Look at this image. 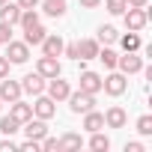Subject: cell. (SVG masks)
<instances>
[{"instance_id": "1", "label": "cell", "mask_w": 152, "mask_h": 152, "mask_svg": "<svg viewBox=\"0 0 152 152\" xmlns=\"http://www.w3.org/2000/svg\"><path fill=\"white\" fill-rule=\"evenodd\" d=\"M122 18H125V27L128 30H134V33H140L143 27H146V21H149V9L146 6H128L125 12H122Z\"/></svg>"}, {"instance_id": "2", "label": "cell", "mask_w": 152, "mask_h": 152, "mask_svg": "<svg viewBox=\"0 0 152 152\" xmlns=\"http://www.w3.org/2000/svg\"><path fill=\"white\" fill-rule=\"evenodd\" d=\"M69 107H72V113H87V110H93L96 107V96L93 93H84V90H78V93H69Z\"/></svg>"}, {"instance_id": "3", "label": "cell", "mask_w": 152, "mask_h": 152, "mask_svg": "<svg viewBox=\"0 0 152 152\" xmlns=\"http://www.w3.org/2000/svg\"><path fill=\"white\" fill-rule=\"evenodd\" d=\"M102 90L107 93V96H122L125 90H128V75H122V72H113V75H107V78L102 81Z\"/></svg>"}, {"instance_id": "4", "label": "cell", "mask_w": 152, "mask_h": 152, "mask_svg": "<svg viewBox=\"0 0 152 152\" xmlns=\"http://www.w3.org/2000/svg\"><path fill=\"white\" fill-rule=\"evenodd\" d=\"M54 113H57V102H54L51 96L39 93V96H36V102H33V116H39V119H45V122H48Z\"/></svg>"}, {"instance_id": "5", "label": "cell", "mask_w": 152, "mask_h": 152, "mask_svg": "<svg viewBox=\"0 0 152 152\" xmlns=\"http://www.w3.org/2000/svg\"><path fill=\"white\" fill-rule=\"evenodd\" d=\"M6 60L9 63H15V66H21V63H27L30 60V45L27 42H6Z\"/></svg>"}, {"instance_id": "6", "label": "cell", "mask_w": 152, "mask_h": 152, "mask_svg": "<svg viewBox=\"0 0 152 152\" xmlns=\"http://www.w3.org/2000/svg\"><path fill=\"white\" fill-rule=\"evenodd\" d=\"M116 69L122 75H137L143 69V57H137V51H125V57H116Z\"/></svg>"}, {"instance_id": "7", "label": "cell", "mask_w": 152, "mask_h": 152, "mask_svg": "<svg viewBox=\"0 0 152 152\" xmlns=\"http://www.w3.org/2000/svg\"><path fill=\"white\" fill-rule=\"evenodd\" d=\"M45 90H48V96H51L54 102H66V99H69V93H72V87H69V81H63L60 75H57V78H48V84H45Z\"/></svg>"}, {"instance_id": "8", "label": "cell", "mask_w": 152, "mask_h": 152, "mask_svg": "<svg viewBox=\"0 0 152 152\" xmlns=\"http://www.w3.org/2000/svg\"><path fill=\"white\" fill-rule=\"evenodd\" d=\"M21 93H27V96H39V93H45V78L39 72H33V75H24L21 78Z\"/></svg>"}, {"instance_id": "9", "label": "cell", "mask_w": 152, "mask_h": 152, "mask_svg": "<svg viewBox=\"0 0 152 152\" xmlns=\"http://www.w3.org/2000/svg\"><path fill=\"white\" fill-rule=\"evenodd\" d=\"M36 72L42 75V78L48 81V78H57V75H60V60L57 57H39V63H36Z\"/></svg>"}, {"instance_id": "10", "label": "cell", "mask_w": 152, "mask_h": 152, "mask_svg": "<svg viewBox=\"0 0 152 152\" xmlns=\"http://www.w3.org/2000/svg\"><path fill=\"white\" fill-rule=\"evenodd\" d=\"M125 122H128V113H125L119 104L107 107V113H104V125H107V128H125Z\"/></svg>"}, {"instance_id": "11", "label": "cell", "mask_w": 152, "mask_h": 152, "mask_svg": "<svg viewBox=\"0 0 152 152\" xmlns=\"http://www.w3.org/2000/svg\"><path fill=\"white\" fill-rule=\"evenodd\" d=\"M24 134H27V140H42V137L48 134V125H45V119H39V116L33 119V116H30V119L24 122Z\"/></svg>"}, {"instance_id": "12", "label": "cell", "mask_w": 152, "mask_h": 152, "mask_svg": "<svg viewBox=\"0 0 152 152\" xmlns=\"http://www.w3.org/2000/svg\"><path fill=\"white\" fill-rule=\"evenodd\" d=\"M15 99H21V84L3 78V81H0V102H9V104H12Z\"/></svg>"}, {"instance_id": "13", "label": "cell", "mask_w": 152, "mask_h": 152, "mask_svg": "<svg viewBox=\"0 0 152 152\" xmlns=\"http://www.w3.org/2000/svg\"><path fill=\"white\" fill-rule=\"evenodd\" d=\"M63 45H66V42H63L57 33H48V36L42 39V54H45V57H60V54H63Z\"/></svg>"}, {"instance_id": "14", "label": "cell", "mask_w": 152, "mask_h": 152, "mask_svg": "<svg viewBox=\"0 0 152 152\" xmlns=\"http://www.w3.org/2000/svg\"><path fill=\"white\" fill-rule=\"evenodd\" d=\"M78 81H81V90H84V93H93V96L102 93V78H99L96 72H81Z\"/></svg>"}, {"instance_id": "15", "label": "cell", "mask_w": 152, "mask_h": 152, "mask_svg": "<svg viewBox=\"0 0 152 152\" xmlns=\"http://www.w3.org/2000/svg\"><path fill=\"white\" fill-rule=\"evenodd\" d=\"M9 116H15V119H18V122L24 125V122H27V119L33 116V104H27V102H21V99H15V102L9 104Z\"/></svg>"}, {"instance_id": "16", "label": "cell", "mask_w": 152, "mask_h": 152, "mask_svg": "<svg viewBox=\"0 0 152 152\" xmlns=\"http://www.w3.org/2000/svg\"><path fill=\"white\" fill-rule=\"evenodd\" d=\"M99 39H81L78 42V60H93L96 54H99Z\"/></svg>"}, {"instance_id": "17", "label": "cell", "mask_w": 152, "mask_h": 152, "mask_svg": "<svg viewBox=\"0 0 152 152\" xmlns=\"http://www.w3.org/2000/svg\"><path fill=\"white\" fill-rule=\"evenodd\" d=\"M84 128H87L90 134H93V131H102V128H104V113H99L96 107L87 110V113H84Z\"/></svg>"}, {"instance_id": "18", "label": "cell", "mask_w": 152, "mask_h": 152, "mask_svg": "<svg viewBox=\"0 0 152 152\" xmlns=\"http://www.w3.org/2000/svg\"><path fill=\"white\" fill-rule=\"evenodd\" d=\"M18 18H21V6L18 3H9V0H6V3L3 6H0V21H6V24H18Z\"/></svg>"}, {"instance_id": "19", "label": "cell", "mask_w": 152, "mask_h": 152, "mask_svg": "<svg viewBox=\"0 0 152 152\" xmlns=\"http://www.w3.org/2000/svg\"><path fill=\"white\" fill-rule=\"evenodd\" d=\"M45 36H48V30H45L42 24H33V27L24 30V42H27V45H42Z\"/></svg>"}, {"instance_id": "20", "label": "cell", "mask_w": 152, "mask_h": 152, "mask_svg": "<svg viewBox=\"0 0 152 152\" xmlns=\"http://www.w3.org/2000/svg\"><path fill=\"white\" fill-rule=\"evenodd\" d=\"M42 12L51 15V18H63V15H66V0H45V3H42Z\"/></svg>"}, {"instance_id": "21", "label": "cell", "mask_w": 152, "mask_h": 152, "mask_svg": "<svg viewBox=\"0 0 152 152\" xmlns=\"http://www.w3.org/2000/svg\"><path fill=\"white\" fill-rule=\"evenodd\" d=\"M96 39H99V45H113V42L119 39V33H116V27H110V24H102Z\"/></svg>"}, {"instance_id": "22", "label": "cell", "mask_w": 152, "mask_h": 152, "mask_svg": "<svg viewBox=\"0 0 152 152\" xmlns=\"http://www.w3.org/2000/svg\"><path fill=\"white\" fill-rule=\"evenodd\" d=\"M90 149H96V152H107V149H110V137L102 134V131H93V137H90Z\"/></svg>"}, {"instance_id": "23", "label": "cell", "mask_w": 152, "mask_h": 152, "mask_svg": "<svg viewBox=\"0 0 152 152\" xmlns=\"http://www.w3.org/2000/svg\"><path fill=\"white\" fill-rule=\"evenodd\" d=\"M60 149H81L84 146V140H81V134H75V131H69V134H63L60 140Z\"/></svg>"}, {"instance_id": "24", "label": "cell", "mask_w": 152, "mask_h": 152, "mask_svg": "<svg viewBox=\"0 0 152 152\" xmlns=\"http://www.w3.org/2000/svg\"><path fill=\"white\" fill-rule=\"evenodd\" d=\"M116 42H119L125 51H140V36H137L134 30H128V33H125V36H119Z\"/></svg>"}, {"instance_id": "25", "label": "cell", "mask_w": 152, "mask_h": 152, "mask_svg": "<svg viewBox=\"0 0 152 152\" xmlns=\"http://www.w3.org/2000/svg\"><path fill=\"white\" fill-rule=\"evenodd\" d=\"M18 24H21L24 30H27V27H33V24H39V9H21Z\"/></svg>"}, {"instance_id": "26", "label": "cell", "mask_w": 152, "mask_h": 152, "mask_svg": "<svg viewBox=\"0 0 152 152\" xmlns=\"http://www.w3.org/2000/svg\"><path fill=\"white\" fill-rule=\"evenodd\" d=\"M102 63H104V69H116V51H110V48H99V54H96Z\"/></svg>"}, {"instance_id": "27", "label": "cell", "mask_w": 152, "mask_h": 152, "mask_svg": "<svg viewBox=\"0 0 152 152\" xmlns=\"http://www.w3.org/2000/svg\"><path fill=\"white\" fill-rule=\"evenodd\" d=\"M18 125H21V122H18L15 116H0V131H3L6 137H12V134L18 131Z\"/></svg>"}, {"instance_id": "28", "label": "cell", "mask_w": 152, "mask_h": 152, "mask_svg": "<svg viewBox=\"0 0 152 152\" xmlns=\"http://www.w3.org/2000/svg\"><path fill=\"white\" fill-rule=\"evenodd\" d=\"M137 131H140L143 137H149V134H152V116H149V113H143V116L137 119Z\"/></svg>"}, {"instance_id": "29", "label": "cell", "mask_w": 152, "mask_h": 152, "mask_svg": "<svg viewBox=\"0 0 152 152\" xmlns=\"http://www.w3.org/2000/svg\"><path fill=\"white\" fill-rule=\"evenodd\" d=\"M104 6H107V12H110V15H122V12L128 9V3H125V0H107Z\"/></svg>"}, {"instance_id": "30", "label": "cell", "mask_w": 152, "mask_h": 152, "mask_svg": "<svg viewBox=\"0 0 152 152\" xmlns=\"http://www.w3.org/2000/svg\"><path fill=\"white\" fill-rule=\"evenodd\" d=\"M12 39V24H6V21H0V45H6Z\"/></svg>"}, {"instance_id": "31", "label": "cell", "mask_w": 152, "mask_h": 152, "mask_svg": "<svg viewBox=\"0 0 152 152\" xmlns=\"http://www.w3.org/2000/svg\"><path fill=\"white\" fill-rule=\"evenodd\" d=\"M63 54H66L69 60H78V42H69V45H63Z\"/></svg>"}, {"instance_id": "32", "label": "cell", "mask_w": 152, "mask_h": 152, "mask_svg": "<svg viewBox=\"0 0 152 152\" xmlns=\"http://www.w3.org/2000/svg\"><path fill=\"white\" fill-rule=\"evenodd\" d=\"M9 66H12V63H9L6 57H0V81H3V78H9Z\"/></svg>"}, {"instance_id": "33", "label": "cell", "mask_w": 152, "mask_h": 152, "mask_svg": "<svg viewBox=\"0 0 152 152\" xmlns=\"http://www.w3.org/2000/svg\"><path fill=\"white\" fill-rule=\"evenodd\" d=\"M18 149H24V152H39V140H24Z\"/></svg>"}, {"instance_id": "34", "label": "cell", "mask_w": 152, "mask_h": 152, "mask_svg": "<svg viewBox=\"0 0 152 152\" xmlns=\"http://www.w3.org/2000/svg\"><path fill=\"white\" fill-rule=\"evenodd\" d=\"M78 6H81V9H99L102 0H78Z\"/></svg>"}, {"instance_id": "35", "label": "cell", "mask_w": 152, "mask_h": 152, "mask_svg": "<svg viewBox=\"0 0 152 152\" xmlns=\"http://www.w3.org/2000/svg\"><path fill=\"white\" fill-rule=\"evenodd\" d=\"M12 149H18V143L9 137V140H0V152H12Z\"/></svg>"}, {"instance_id": "36", "label": "cell", "mask_w": 152, "mask_h": 152, "mask_svg": "<svg viewBox=\"0 0 152 152\" xmlns=\"http://www.w3.org/2000/svg\"><path fill=\"white\" fill-rule=\"evenodd\" d=\"M125 152H143V143L140 140H131V143H125Z\"/></svg>"}, {"instance_id": "37", "label": "cell", "mask_w": 152, "mask_h": 152, "mask_svg": "<svg viewBox=\"0 0 152 152\" xmlns=\"http://www.w3.org/2000/svg\"><path fill=\"white\" fill-rule=\"evenodd\" d=\"M15 3H18L21 9H36V6H39V0H15Z\"/></svg>"}, {"instance_id": "38", "label": "cell", "mask_w": 152, "mask_h": 152, "mask_svg": "<svg viewBox=\"0 0 152 152\" xmlns=\"http://www.w3.org/2000/svg\"><path fill=\"white\" fill-rule=\"evenodd\" d=\"M125 3H128V6H137V9H140V6H146V3H149V0H125Z\"/></svg>"}, {"instance_id": "39", "label": "cell", "mask_w": 152, "mask_h": 152, "mask_svg": "<svg viewBox=\"0 0 152 152\" xmlns=\"http://www.w3.org/2000/svg\"><path fill=\"white\" fill-rule=\"evenodd\" d=\"M3 3H6V0H0V6H3Z\"/></svg>"}, {"instance_id": "40", "label": "cell", "mask_w": 152, "mask_h": 152, "mask_svg": "<svg viewBox=\"0 0 152 152\" xmlns=\"http://www.w3.org/2000/svg\"><path fill=\"white\" fill-rule=\"evenodd\" d=\"M0 104H3V102H0Z\"/></svg>"}]
</instances>
